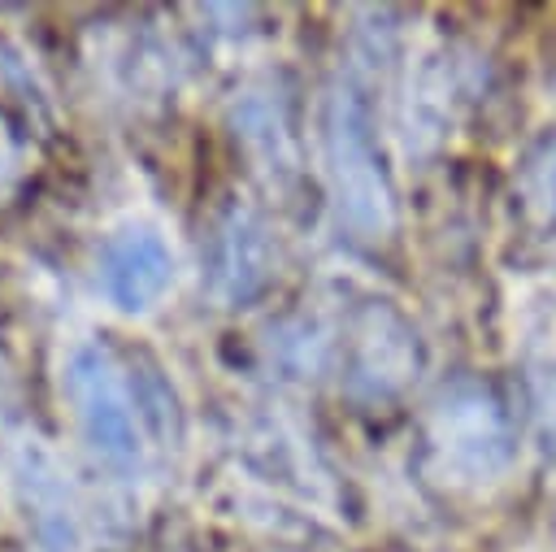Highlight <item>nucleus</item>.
I'll return each mask as SVG.
<instances>
[{
	"mask_svg": "<svg viewBox=\"0 0 556 552\" xmlns=\"http://www.w3.org/2000/svg\"><path fill=\"white\" fill-rule=\"evenodd\" d=\"M65 391H70V404H74L87 448L109 469H135L139 452H143L139 409H135V387L122 378L117 361L96 343L74 348L70 365H65Z\"/></svg>",
	"mask_w": 556,
	"mask_h": 552,
	"instance_id": "3",
	"label": "nucleus"
},
{
	"mask_svg": "<svg viewBox=\"0 0 556 552\" xmlns=\"http://www.w3.org/2000/svg\"><path fill=\"white\" fill-rule=\"evenodd\" d=\"M417 365V335L395 309L369 304L356 313L348 339V387L356 396H391L413 378Z\"/></svg>",
	"mask_w": 556,
	"mask_h": 552,
	"instance_id": "4",
	"label": "nucleus"
},
{
	"mask_svg": "<svg viewBox=\"0 0 556 552\" xmlns=\"http://www.w3.org/2000/svg\"><path fill=\"white\" fill-rule=\"evenodd\" d=\"M174 278V256L165 239L148 226H126L109 235L100 252V287L122 313H143L161 300Z\"/></svg>",
	"mask_w": 556,
	"mask_h": 552,
	"instance_id": "6",
	"label": "nucleus"
},
{
	"mask_svg": "<svg viewBox=\"0 0 556 552\" xmlns=\"http://www.w3.org/2000/svg\"><path fill=\"white\" fill-rule=\"evenodd\" d=\"M17 495H22L26 522H30L35 539L43 543V552H74L78 548V522H74L70 487L43 448L17 452Z\"/></svg>",
	"mask_w": 556,
	"mask_h": 552,
	"instance_id": "7",
	"label": "nucleus"
},
{
	"mask_svg": "<svg viewBox=\"0 0 556 552\" xmlns=\"http://www.w3.org/2000/svg\"><path fill=\"white\" fill-rule=\"evenodd\" d=\"M521 200L530 217L556 226V135H547L521 165Z\"/></svg>",
	"mask_w": 556,
	"mask_h": 552,
	"instance_id": "8",
	"label": "nucleus"
},
{
	"mask_svg": "<svg viewBox=\"0 0 556 552\" xmlns=\"http://www.w3.org/2000/svg\"><path fill=\"white\" fill-rule=\"evenodd\" d=\"M326 174L334 213L361 243H382L395 230V191L382 165L365 91L343 78L326 100Z\"/></svg>",
	"mask_w": 556,
	"mask_h": 552,
	"instance_id": "1",
	"label": "nucleus"
},
{
	"mask_svg": "<svg viewBox=\"0 0 556 552\" xmlns=\"http://www.w3.org/2000/svg\"><path fill=\"white\" fill-rule=\"evenodd\" d=\"M269 278H274L269 226L243 204L226 209L208 239V287L226 304H248L269 287Z\"/></svg>",
	"mask_w": 556,
	"mask_h": 552,
	"instance_id": "5",
	"label": "nucleus"
},
{
	"mask_svg": "<svg viewBox=\"0 0 556 552\" xmlns=\"http://www.w3.org/2000/svg\"><path fill=\"white\" fill-rule=\"evenodd\" d=\"M426 443L439 456L443 474L456 482H491L508 469L517 435L504 400L473 378H460L439 391L426 426Z\"/></svg>",
	"mask_w": 556,
	"mask_h": 552,
	"instance_id": "2",
	"label": "nucleus"
}]
</instances>
